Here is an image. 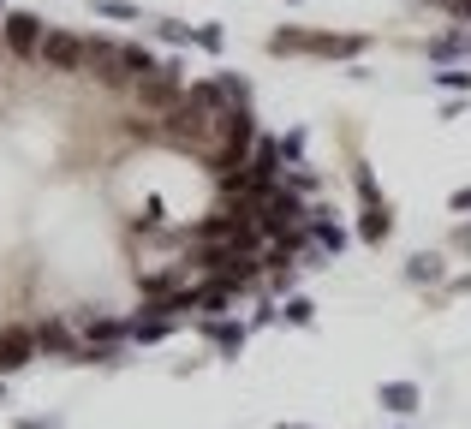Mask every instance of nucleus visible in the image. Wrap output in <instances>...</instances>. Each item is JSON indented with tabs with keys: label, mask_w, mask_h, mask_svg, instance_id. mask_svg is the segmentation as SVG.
<instances>
[{
	"label": "nucleus",
	"mask_w": 471,
	"mask_h": 429,
	"mask_svg": "<svg viewBox=\"0 0 471 429\" xmlns=\"http://www.w3.org/2000/svg\"><path fill=\"white\" fill-rule=\"evenodd\" d=\"M0 30H6V54L13 60H43V18L36 13H6L0 18Z\"/></svg>",
	"instance_id": "f257e3e1"
},
{
	"label": "nucleus",
	"mask_w": 471,
	"mask_h": 429,
	"mask_svg": "<svg viewBox=\"0 0 471 429\" xmlns=\"http://www.w3.org/2000/svg\"><path fill=\"white\" fill-rule=\"evenodd\" d=\"M43 66L48 72H84L90 66V43L72 30H48L43 36Z\"/></svg>",
	"instance_id": "f03ea898"
},
{
	"label": "nucleus",
	"mask_w": 471,
	"mask_h": 429,
	"mask_svg": "<svg viewBox=\"0 0 471 429\" xmlns=\"http://www.w3.org/2000/svg\"><path fill=\"white\" fill-rule=\"evenodd\" d=\"M138 101L143 108H179V72L173 66H161V72H149V78H138Z\"/></svg>",
	"instance_id": "7ed1b4c3"
},
{
	"label": "nucleus",
	"mask_w": 471,
	"mask_h": 429,
	"mask_svg": "<svg viewBox=\"0 0 471 429\" xmlns=\"http://www.w3.org/2000/svg\"><path fill=\"white\" fill-rule=\"evenodd\" d=\"M36 352H43V346H36V329H0V376L24 370Z\"/></svg>",
	"instance_id": "20e7f679"
},
{
	"label": "nucleus",
	"mask_w": 471,
	"mask_h": 429,
	"mask_svg": "<svg viewBox=\"0 0 471 429\" xmlns=\"http://www.w3.org/2000/svg\"><path fill=\"white\" fill-rule=\"evenodd\" d=\"M36 346H43V352L72 358V364H84V340H78V334H72L66 322H43V329H36Z\"/></svg>",
	"instance_id": "39448f33"
},
{
	"label": "nucleus",
	"mask_w": 471,
	"mask_h": 429,
	"mask_svg": "<svg viewBox=\"0 0 471 429\" xmlns=\"http://www.w3.org/2000/svg\"><path fill=\"white\" fill-rule=\"evenodd\" d=\"M376 400H382L394 417H412L418 405H424V394H418L412 382H382V387H376Z\"/></svg>",
	"instance_id": "423d86ee"
},
{
	"label": "nucleus",
	"mask_w": 471,
	"mask_h": 429,
	"mask_svg": "<svg viewBox=\"0 0 471 429\" xmlns=\"http://www.w3.org/2000/svg\"><path fill=\"white\" fill-rule=\"evenodd\" d=\"M126 340H138V346L168 340V316H131V322H126Z\"/></svg>",
	"instance_id": "0eeeda50"
},
{
	"label": "nucleus",
	"mask_w": 471,
	"mask_h": 429,
	"mask_svg": "<svg viewBox=\"0 0 471 429\" xmlns=\"http://www.w3.org/2000/svg\"><path fill=\"white\" fill-rule=\"evenodd\" d=\"M388 203H364V221H358V239H370V244H382L388 239Z\"/></svg>",
	"instance_id": "6e6552de"
},
{
	"label": "nucleus",
	"mask_w": 471,
	"mask_h": 429,
	"mask_svg": "<svg viewBox=\"0 0 471 429\" xmlns=\"http://www.w3.org/2000/svg\"><path fill=\"white\" fill-rule=\"evenodd\" d=\"M209 340H215V352H221V358H239L245 329H239V322H209Z\"/></svg>",
	"instance_id": "1a4fd4ad"
},
{
	"label": "nucleus",
	"mask_w": 471,
	"mask_h": 429,
	"mask_svg": "<svg viewBox=\"0 0 471 429\" xmlns=\"http://www.w3.org/2000/svg\"><path fill=\"white\" fill-rule=\"evenodd\" d=\"M120 72H126V78H149V72H156V60H149V48H120Z\"/></svg>",
	"instance_id": "9d476101"
},
{
	"label": "nucleus",
	"mask_w": 471,
	"mask_h": 429,
	"mask_svg": "<svg viewBox=\"0 0 471 429\" xmlns=\"http://www.w3.org/2000/svg\"><path fill=\"white\" fill-rule=\"evenodd\" d=\"M459 54H471V36H436L429 43V60H459Z\"/></svg>",
	"instance_id": "9b49d317"
},
{
	"label": "nucleus",
	"mask_w": 471,
	"mask_h": 429,
	"mask_svg": "<svg viewBox=\"0 0 471 429\" xmlns=\"http://www.w3.org/2000/svg\"><path fill=\"white\" fill-rule=\"evenodd\" d=\"M281 316L293 322V329H311V322H316V304H311V299H286V310H281Z\"/></svg>",
	"instance_id": "f8f14e48"
},
{
	"label": "nucleus",
	"mask_w": 471,
	"mask_h": 429,
	"mask_svg": "<svg viewBox=\"0 0 471 429\" xmlns=\"http://www.w3.org/2000/svg\"><path fill=\"white\" fill-rule=\"evenodd\" d=\"M156 36H161V43H197V30H191V24H179V18H161V24H156Z\"/></svg>",
	"instance_id": "ddd939ff"
},
{
	"label": "nucleus",
	"mask_w": 471,
	"mask_h": 429,
	"mask_svg": "<svg viewBox=\"0 0 471 429\" xmlns=\"http://www.w3.org/2000/svg\"><path fill=\"white\" fill-rule=\"evenodd\" d=\"M96 13H101V18H126V24H138V6H131V0H96Z\"/></svg>",
	"instance_id": "4468645a"
},
{
	"label": "nucleus",
	"mask_w": 471,
	"mask_h": 429,
	"mask_svg": "<svg viewBox=\"0 0 471 429\" xmlns=\"http://www.w3.org/2000/svg\"><path fill=\"white\" fill-rule=\"evenodd\" d=\"M221 43H227V36H221V24H197V48H209V54H221Z\"/></svg>",
	"instance_id": "2eb2a0df"
},
{
	"label": "nucleus",
	"mask_w": 471,
	"mask_h": 429,
	"mask_svg": "<svg viewBox=\"0 0 471 429\" xmlns=\"http://www.w3.org/2000/svg\"><path fill=\"white\" fill-rule=\"evenodd\" d=\"M138 227H161V197H143V214H138Z\"/></svg>",
	"instance_id": "dca6fc26"
},
{
	"label": "nucleus",
	"mask_w": 471,
	"mask_h": 429,
	"mask_svg": "<svg viewBox=\"0 0 471 429\" xmlns=\"http://www.w3.org/2000/svg\"><path fill=\"white\" fill-rule=\"evenodd\" d=\"M436 84L442 90H471V72H436Z\"/></svg>",
	"instance_id": "f3484780"
},
{
	"label": "nucleus",
	"mask_w": 471,
	"mask_h": 429,
	"mask_svg": "<svg viewBox=\"0 0 471 429\" xmlns=\"http://www.w3.org/2000/svg\"><path fill=\"white\" fill-rule=\"evenodd\" d=\"M436 274H442V269H436V257H418L412 262V281H436Z\"/></svg>",
	"instance_id": "a211bd4d"
},
{
	"label": "nucleus",
	"mask_w": 471,
	"mask_h": 429,
	"mask_svg": "<svg viewBox=\"0 0 471 429\" xmlns=\"http://www.w3.org/2000/svg\"><path fill=\"white\" fill-rule=\"evenodd\" d=\"M281 156H286V161H299V156H304V131H293V138L281 143Z\"/></svg>",
	"instance_id": "6ab92c4d"
},
{
	"label": "nucleus",
	"mask_w": 471,
	"mask_h": 429,
	"mask_svg": "<svg viewBox=\"0 0 471 429\" xmlns=\"http://www.w3.org/2000/svg\"><path fill=\"white\" fill-rule=\"evenodd\" d=\"M454 209H459V214L471 209V191H454Z\"/></svg>",
	"instance_id": "aec40b11"
},
{
	"label": "nucleus",
	"mask_w": 471,
	"mask_h": 429,
	"mask_svg": "<svg viewBox=\"0 0 471 429\" xmlns=\"http://www.w3.org/2000/svg\"><path fill=\"white\" fill-rule=\"evenodd\" d=\"M18 429H60V424H36V417H24V424H18Z\"/></svg>",
	"instance_id": "412c9836"
},
{
	"label": "nucleus",
	"mask_w": 471,
	"mask_h": 429,
	"mask_svg": "<svg viewBox=\"0 0 471 429\" xmlns=\"http://www.w3.org/2000/svg\"><path fill=\"white\" fill-rule=\"evenodd\" d=\"M0 60H6V30H0Z\"/></svg>",
	"instance_id": "4be33fe9"
},
{
	"label": "nucleus",
	"mask_w": 471,
	"mask_h": 429,
	"mask_svg": "<svg viewBox=\"0 0 471 429\" xmlns=\"http://www.w3.org/2000/svg\"><path fill=\"white\" fill-rule=\"evenodd\" d=\"M286 429H299V424H286Z\"/></svg>",
	"instance_id": "5701e85b"
},
{
	"label": "nucleus",
	"mask_w": 471,
	"mask_h": 429,
	"mask_svg": "<svg viewBox=\"0 0 471 429\" xmlns=\"http://www.w3.org/2000/svg\"><path fill=\"white\" fill-rule=\"evenodd\" d=\"M0 394H6V387H0Z\"/></svg>",
	"instance_id": "b1692460"
}]
</instances>
